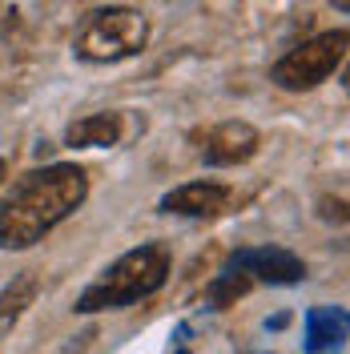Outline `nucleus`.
<instances>
[{
  "label": "nucleus",
  "instance_id": "f257e3e1",
  "mask_svg": "<svg viewBox=\"0 0 350 354\" xmlns=\"http://www.w3.org/2000/svg\"><path fill=\"white\" fill-rule=\"evenodd\" d=\"M89 198V177L81 165H48L21 177L0 205V245L28 250L57 230Z\"/></svg>",
  "mask_w": 350,
  "mask_h": 354
},
{
  "label": "nucleus",
  "instance_id": "f03ea898",
  "mask_svg": "<svg viewBox=\"0 0 350 354\" xmlns=\"http://www.w3.org/2000/svg\"><path fill=\"white\" fill-rule=\"evenodd\" d=\"M165 278H169V250L157 245V242L137 245L129 254H121V258L77 298V314L133 306V302H141V298H149L154 290L165 286Z\"/></svg>",
  "mask_w": 350,
  "mask_h": 354
},
{
  "label": "nucleus",
  "instance_id": "7ed1b4c3",
  "mask_svg": "<svg viewBox=\"0 0 350 354\" xmlns=\"http://www.w3.org/2000/svg\"><path fill=\"white\" fill-rule=\"evenodd\" d=\"M149 41V21L137 8H101L85 21L77 32L73 53L93 65H109V61H125L133 53H141Z\"/></svg>",
  "mask_w": 350,
  "mask_h": 354
},
{
  "label": "nucleus",
  "instance_id": "20e7f679",
  "mask_svg": "<svg viewBox=\"0 0 350 354\" xmlns=\"http://www.w3.org/2000/svg\"><path fill=\"white\" fill-rule=\"evenodd\" d=\"M347 57V28H334V32H322L314 41L290 48L282 61L274 65V85L290 88V93H302V88H314L322 85L334 68L342 65Z\"/></svg>",
  "mask_w": 350,
  "mask_h": 354
},
{
  "label": "nucleus",
  "instance_id": "39448f33",
  "mask_svg": "<svg viewBox=\"0 0 350 354\" xmlns=\"http://www.w3.org/2000/svg\"><path fill=\"white\" fill-rule=\"evenodd\" d=\"M234 274H246L250 282H270V286H294L306 278V262L298 254H290L282 245H254V250H238L230 258Z\"/></svg>",
  "mask_w": 350,
  "mask_h": 354
},
{
  "label": "nucleus",
  "instance_id": "423d86ee",
  "mask_svg": "<svg viewBox=\"0 0 350 354\" xmlns=\"http://www.w3.org/2000/svg\"><path fill=\"white\" fill-rule=\"evenodd\" d=\"M258 145H262V137H258V129L250 121H221V125H214V129L205 133L201 157L214 169H221V165H241V161H250V157L258 153Z\"/></svg>",
  "mask_w": 350,
  "mask_h": 354
},
{
  "label": "nucleus",
  "instance_id": "0eeeda50",
  "mask_svg": "<svg viewBox=\"0 0 350 354\" xmlns=\"http://www.w3.org/2000/svg\"><path fill=\"white\" fill-rule=\"evenodd\" d=\"M230 189L218 181H190V185H177L161 198L165 214H181V218H218L230 205Z\"/></svg>",
  "mask_w": 350,
  "mask_h": 354
},
{
  "label": "nucleus",
  "instance_id": "6e6552de",
  "mask_svg": "<svg viewBox=\"0 0 350 354\" xmlns=\"http://www.w3.org/2000/svg\"><path fill=\"white\" fill-rule=\"evenodd\" d=\"M125 133V121L121 113H89L81 121H73L65 129V145L73 149H105V145H117Z\"/></svg>",
  "mask_w": 350,
  "mask_h": 354
},
{
  "label": "nucleus",
  "instance_id": "1a4fd4ad",
  "mask_svg": "<svg viewBox=\"0 0 350 354\" xmlns=\"http://www.w3.org/2000/svg\"><path fill=\"white\" fill-rule=\"evenodd\" d=\"M347 310L342 306H314L306 310V354H322V351H334V346H342V338H347Z\"/></svg>",
  "mask_w": 350,
  "mask_h": 354
},
{
  "label": "nucleus",
  "instance_id": "9d476101",
  "mask_svg": "<svg viewBox=\"0 0 350 354\" xmlns=\"http://www.w3.org/2000/svg\"><path fill=\"white\" fill-rule=\"evenodd\" d=\"M37 294H41L37 274H17L8 286L0 290V338H4V334L24 318V310L37 302Z\"/></svg>",
  "mask_w": 350,
  "mask_h": 354
},
{
  "label": "nucleus",
  "instance_id": "9b49d317",
  "mask_svg": "<svg viewBox=\"0 0 350 354\" xmlns=\"http://www.w3.org/2000/svg\"><path fill=\"white\" fill-rule=\"evenodd\" d=\"M250 286H254V282H250L246 274H234V270H225L218 282L210 286V306H214V310L234 306L238 298H246V294H250Z\"/></svg>",
  "mask_w": 350,
  "mask_h": 354
},
{
  "label": "nucleus",
  "instance_id": "f8f14e48",
  "mask_svg": "<svg viewBox=\"0 0 350 354\" xmlns=\"http://www.w3.org/2000/svg\"><path fill=\"white\" fill-rule=\"evenodd\" d=\"M4 174H8V161H4V157H0V181H4Z\"/></svg>",
  "mask_w": 350,
  "mask_h": 354
},
{
  "label": "nucleus",
  "instance_id": "ddd939ff",
  "mask_svg": "<svg viewBox=\"0 0 350 354\" xmlns=\"http://www.w3.org/2000/svg\"><path fill=\"white\" fill-rule=\"evenodd\" d=\"M181 354H190V351H181Z\"/></svg>",
  "mask_w": 350,
  "mask_h": 354
}]
</instances>
